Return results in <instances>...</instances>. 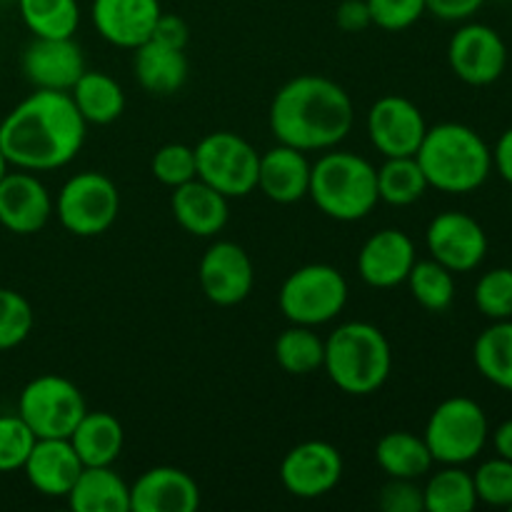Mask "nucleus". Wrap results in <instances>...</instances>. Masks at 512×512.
Instances as JSON below:
<instances>
[{
	"mask_svg": "<svg viewBox=\"0 0 512 512\" xmlns=\"http://www.w3.org/2000/svg\"><path fill=\"white\" fill-rule=\"evenodd\" d=\"M195 168L225 198H245L258 188L260 153L238 133L215 130L195 145Z\"/></svg>",
	"mask_w": 512,
	"mask_h": 512,
	"instance_id": "obj_9",
	"label": "nucleus"
},
{
	"mask_svg": "<svg viewBox=\"0 0 512 512\" xmlns=\"http://www.w3.org/2000/svg\"><path fill=\"white\" fill-rule=\"evenodd\" d=\"M478 503L490 508H512V460L490 458L473 473Z\"/></svg>",
	"mask_w": 512,
	"mask_h": 512,
	"instance_id": "obj_37",
	"label": "nucleus"
},
{
	"mask_svg": "<svg viewBox=\"0 0 512 512\" xmlns=\"http://www.w3.org/2000/svg\"><path fill=\"white\" fill-rule=\"evenodd\" d=\"M150 40H155V43L160 45H168V48L185 50V45H188L190 40V28L180 15L160 13L153 33H150Z\"/></svg>",
	"mask_w": 512,
	"mask_h": 512,
	"instance_id": "obj_42",
	"label": "nucleus"
},
{
	"mask_svg": "<svg viewBox=\"0 0 512 512\" xmlns=\"http://www.w3.org/2000/svg\"><path fill=\"white\" fill-rule=\"evenodd\" d=\"M355 108L343 85L323 75H298L275 93L270 130L278 143L303 153L330 150L348 138Z\"/></svg>",
	"mask_w": 512,
	"mask_h": 512,
	"instance_id": "obj_2",
	"label": "nucleus"
},
{
	"mask_svg": "<svg viewBox=\"0 0 512 512\" xmlns=\"http://www.w3.org/2000/svg\"><path fill=\"white\" fill-rule=\"evenodd\" d=\"M323 368L335 388L348 395L380 390L393 370V350L383 330L373 323H345L325 340Z\"/></svg>",
	"mask_w": 512,
	"mask_h": 512,
	"instance_id": "obj_4",
	"label": "nucleus"
},
{
	"mask_svg": "<svg viewBox=\"0 0 512 512\" xmlns=\"http://www.w3.org/2000/svg\"><path fill=\"white\" fill-rule=\"evenodd\" d=\"M310 170L313 163L303 150L278 143L260 155L258 190L273 203H298L310 190Z\"/></svg>",
	"mask_w": 512,
	"mask_h": 512,
	"instance_id": "obj_22",
	"label": "nucleus"
},
{
	"mask_svg": "<svg viewBox=\"0 0 512 512\" xmlns=\"http://www.w3.org/2000/svg\"><path fill=\"white\" fill-rule=\"evenodd\" d=\"M53 205L48 188L30 170L5 173L0 180V225L10 233H40L53 215Z\"/></svg>",
	"mask_w": 512,
	"mask_h": 512,
	"instance_id": "obj_17",
	"label": "nucleus"
},
{
	"mask_svg": "<svg viewBox=\"0 0 512 512\" xmlns=\"http://www.w3.org/2000/svg\"><path fill=\"white\" fill-rule=\"evenodd\" d=\"M493 448L498 458L512 460V420H505L493 430Z\"/></svg>",
	"mask_w": 512,
	"mask_h": 512,
	"instance_id": "obj_46",
	"label": "nucleus"
},
{
	"mask_svg": "<svg viewBox=\"0 0 512 512\" xmlns=\"http://www.w3.org/2000/svg\"><path fill=\"white\" fill-rule=\"evenodd\" d=\"M483 5L485 0H425V10H430L435 18L448 20V23L470 20Z\"/></svg>",
	"mask_w": 512,
	"mask_h": 512,
	"instance_id": "obj_43",
	"label": "nucleus"
},
{
	"mask_svg": "<svg viewBox=\"0 0 512 512\" xmlns=\"http://www.w3.org/2000/svg\"><path fill=\"white\" fill-rule=\"evenodd\" d=\"M85 58L73 38H35L23 50V73L35 90L70 93L85 73Z\"/></svg>",
	"mask_w": 512,
	"mask_h": 512,
	"instance_id": "obj_16",
	"label": "nucleus"
},
{
	"mask_svg": "<svg viewBox=\"0 0 512 512\" xmlns=\"http://www.w3.org/2000/svg\"><path fill=\"white\" fill-rule=\"evenodd\" d=\"M35 325V313L25 295L0 288V353L23 343Z\"/></svg>",
	"mask_w": 512,
	"mask_h": 512,
	"instance_id": "obj_36",
	"label": "nucleus"
},
{
	"mask_svg": "<svg viewBox=\"0 0 512 512\" xmlns=\"http://www.w3.org/2000/svg\"><path fill=\"white\" fill-rule=\"evenodd\" d=\"M340 478H343V455L325 440L295 445L280 463V483L295 498H323L338 488Z\"/></svg>",
	"mask_w": 512,
	"mask_h": 512,
	"instance_id": "obj_13",
	"label": "nucleus"
},
{
	"mask_svg": "<svg viewBox=\"0 0 512 512\" xmlns=\"http://www.w3.org/2000/svg\"><path fill=\"white\" fill-rule=\"evenodd\" d=\"M83 468L68 438H38L23 465L28 483L45 498H68Z\"/></svg>",
	"mask_w": 512,
	"mask_h": 512,
	"instance_id": "obj_21",
	"label": "nucleus"
},
{
	"mask_svg": "<svg viewBox=\"0 0 512 512\" xmlns=\"http://www.w3.org/2000/svg\"><path fill=\"white\" fill-rule=\"evenodd\" d=\"M315 208L340 223H353L373 213L380 203L378 168L363 155L333 150L320 155L310 170V190Z\"/></svg>",
	"mask_w": 512,
	"mask_h": 512,
	"instance_id": "obj_5",
	"label": "nucleus"
},
{
	"mask_svg": "<svg viewBox=\"0 0 512 512\" xmlns=\"http://www.w3.org/2000/svg\"><path fill=\"white\" fill-rule=\"evenodd\" d=\"M68 440L85 468H100V465H113L118 460L125 433L115 415L105 413V410H85Z\"/></svg>",
	"mask_w": 512,
	"mask_h": 512,
	"instance_id": "obj_24",
	"label": "nucleus"
},
{
	"mask_svg": "<svg viewBox=\"0 0 512 512\" xmlns=\"http://www.w3.org/2000/svg\"><path fill=\"white\" fill-rule=\"evenodd\" d=\"M493 168L498 170L500 178H503L505 183L512 185V125L500 135L498 143H495Z\"/></svg>",
	"mask_w": 512,
	"mask_h": 512,
	"instance_id": "obj_45",
	"label": "nucleus"
},
{
	"mask_svg": "<svg viewBox=\"0 0 512 512\" xmlns=\"http://www.w3.org/2000/svg\"><path fill=\"white\" fill-rule=\"evenodd\" d=\"M35 440V433L18 413L0 415V473L23 470Z\"/></svg>",
	"mask_w": 512,
	"mask_h": 512,
	"instance_id": "obj_38",
	"label": "nucleus"
},
{
	"mask_svg": "<svg viewBox=\"0 0 512 512\" xmlns=\"http://www.w3.org/2000/svg\"><path fill=\"white\" fill-rule=\"evenodd\" d=\"M378 505L385 512H425L423 488L418 480L390 478L380 490Z\"/></svg>",
	"mask_w": 512,
	"mask_h": 512,
	"instance_id": "obj_41",
	"label": "nucleus"
},
{
	"mask_svg": "<svg viewBox=\"0 0 512 512\" xmlns=\"http://www.w3.org/2000/svg\"><path fill=\"white\" fill-rule=\"evenodd\" d=\"M75 108L90 125H110L123 115L125 93L115 78L103 70H85L70 88Z\"/></svg>",
	"mask_w": 512,
	"mask_h": 512,
	"instance_id": "obj_27",
	"label": "nucleus"
},
{
	"mask_svg": "<svg viewBox=\"0 0 512 512\" xmlns=\"http://www.w3.org/2000/svg\"><path fill=\"white\" fill-rule=\"evenodd\" d=\"M325 340L308 325H290L275 340V360L290 375H308L323 368Z\"/></svg>",
	"mask_w": 512,
	"mask_h": 512,
	"instance_id": "obj_33",
	"label": "nucleus"
},
{
	"mask_svg": "<svg viewBox=\"0 0 512 512\" xmlns=\"http://www.w3.org/2000/svg\"><path fill=\"white\" fill-rule=\"evenodd\" d=\"M425 130V115L413 100L403 95H385L375 100L368 113V138L385 158L418 153Z\"/></svg>",
	"mask_w": 512,
	"mask_h": 512,
	"instance_id": "obj_14",
	"label": "nucleus"
},
{
	"mask_svg": "<svg viewBox=\"0 0 512 512\" xmlns=\"http://www.w3.org/2000/svg\"><path fill=\"white\" fill-rule=\"evenodd\" d=\"M410 293L430 313H443L455 300V273L438 260H415L408 280Z\"/></svg>",
	"mask_w": 512,
	"mask_h": 512,
	"instance_id": "obj_34",
	"label": "nucleus"
},
{
	"mask_svg": "<svg viewBox=\"0 0 512 512\" xmlns=\"http://www.w3.org/2000/svg\"><path fill=\"white\" fill-rule=\"evenodd\" d=\"M35 38H73L80 23L78 0H15Z\"/></svg>",
	"mask_w": 512,
	"mask_h": 512,
	"instance_id": "obj_32",
	"label": "nucleus"
},
{
	"mask_svg": "<svg viewBox=\"0 0 512 512\" xmlns=\"http://www.w3.org/2000/svg\"><path fill=\"white\" fill-rule=\"evenodd\" d=\"M368 8L373 25L398 33L423 18L425 0H368Z\"/></svg>",
	"mask_w": 512,
	"mask_h": 512,
	"instance_id": "obj_40",
	"label": "nucleus"
},
{
	"mask_svg": "<svg viewBox=\"0 0 512 512\" xmlns=\"http://www.w3.org/2000/svg\"><path fill=\"white\" fill-rule=\"evenodd\" d=\"M510 268H512V263H510Z\"/></svg>",
	"mask_w": 512,
	"mask_h": 512,
	"instance_id": "obj_49",
	"label": "nucleus"
},
{
	"mask_svg": "<svg viewBox=\"0 0 512 512\" xmlns=\"http://www.w3.org/2000/svg\"><path fill=\"white\" fill-rule=\"evenodd\" d=\"M200 288L210 303L220 308L243 303L255 283V268L245 248L230 240H218L205 250L198 268Z\"/></svg>",
	"mask_w": 512,
	"mask_h": 512,
	"instance_id": "obj_15",
	"label": "nucleus"
},
{
	"mask_svg": "<svg viewBox=\"0 0 512 512\" xmlns=\"http://www.w3.org/2000/svg\"><path fill=\"white\" fill-rule=\"evenodd\" d=\"M375 460L388 478L405 480H420L430 473L435 463L425 440L408 430L383 435L375 445Z\"/></svg>",
	"mask_w": 512,
	"mask_h": 512,
	"instance_id": "obj_28",
	"label": "nucleus"
},
{
	"mask_svg": "<svg viewBox=\"0 0 512 512\" xmlns=\"http://www.w3.org/2000/svg\"><path fill=\"white\" fill-rule=\"evenodd\" d=\"M170 208L175 223L198 238H213L228 225V198L200 178L173 188Z\"/></svg>",
	"mask_w": 512,
	"mask_h": 512,
	"instance_id": "obj_23",
	"label": "nucleus"
},
{
	"mask_svg": "<svg viewBox=\"0 0 512 512\" xmlns=\"http://www.w3.org/2000/svg\"><path fill=\"white\" fill-rule=\"evenodd\" d=\"M425 245L430 258L453 273H470L488 255V233L468 213L445 210L430 220L425 230Z\"/></svg>",
	"mask_w": 512,
	"mask_h": 512,
	"instance_id": "obj_12",
	"label": "nucleus"
},
{
	"mask_svg": "<svg viewBox=\"0 0 512 512\" xmlns=\"http://www.w3.org/2000/svg\"><path fill=\"white\" fill-rule=\"evenodd\" d=\"M510 510H512V508H510Z\"/></svg>",
	"mask_w": 512,
	"mask_h": 512,
	"instance_id": "obj_51",
	"label": "nucleus"
},
{
	"mask_svg": "<svg viewBox=\"0 0 512 512\" xmlns=\"http://www.w3.org/2000/svg\"><path fill=\"white\" fill-rule=\"evenodd\" d=\"M5 173H8V160H5L3 150H0V180H3Z\"/></svg>",
	"mask_w": 512,
	"mask_h": 512,
	"instance_id": "obj_47",
	"label": "nucleus"
},
{
	"mask_svg": "<svg viewBox=\"0 0 512 512\" xmlns=\"http://www.w3.org/2000/svg\"><path fill=\"white\" fill-rule=\"evenodd\" d=\"M3 3H15V0H3Z\"/></svg>",
	"mask_w": 512,
	"mask_h": 512,
	"instance_id": "obj_48",
	"label": "nucleus"
},
{
	"mask_svg": "<svg viewBox=\"0 0 512 512\" xmlns=\"http://www.w3.org/2000/svg\"><path fill=\"white\" fill-rule=\"evenodd\" d=\"M348 303V280L338 268L325 263L303 265L285 278L278 305L293 325L330 323L343 313Z\"/></svg>",
	"mask_w": 512,
	"mask_h": 512,
	"instance_id": "obj_7",
	"label": "nucleus"
},
{
	"mask_svg": "<svg viewBox=\"0 0 512 512\" xmlns=\"http://www.w3.org/2000/svg\"><path fill=\"white\" fill-rule=\"evenodd\" d=\"M75 512H130V485L110 465L83 468L68 493Z\"/></svg>",
	"mask_w": 512,
	"mask_h": 512,
	"instance_id": "obj_26",
	"label": "nucleus"
},
{
	"mask_svg": "<svg viewBox=\"0 0 512 512\" xmlns=\"http://www.w3.org/2000/svg\"><path fill=\"white\" fill-rule=\"evenodd\" d=\"M475 308L488 320L512 318V268H493L475 285Z\"/></svg>",
	"mask_w": 512,
	"mask_h": 512,
	"instance_id": "obj_35",
	"label": "nucleus"
},
{
	"mask_svg": "<svg viewBox=\"0 0 512 512\" xmlns=\"http://www.w3.org/2000/svg\"><path fill=\"white\" fill-rule=\"evenodd\" d=\"M133 70L143 90L153 95H173L188 80V58L185 50L145 40L135 48Z\"/></svg>",
	"mask_w": 512,
	"mask_h": 512,
	"instance_id": "obj_25",
	"label": "nucleus"
},
{
	"mask_svg": "<svg viewBox=\"0 0 512 512\" xmlns=\"http://www.w3.org/2000/svg\"><path fill=\"white\" fill-rule=\"evenodd\" d=\"M198 508V483L173 465L145 470L130 485V512H195Z\"/></svg>",
	"mask_w": 512,
	"mask_h": 512,
	"instance_id": "obj_19",
	"label": "nucleus"
},
{
	"mask_svg": "<svg viewBox=\"0 0 512 512\" xmlns=\"http://www.w3.org/2000/svg\"><path fill=\"white\" fill-rule=\"evenodd\" d=\"M88 123L70 93L35 90L0 123V150L8 165L43 173L68 165L85 143Z\"/></svg>",
	"mask_w": 512,
	"mask_h": 512,
	"instance_id": "obj_1",
	"label": "nucleus"
},
{
	"mask_svg": "<svg viewBox=\"0 0 512 512\" xmlns=\"http://www.w3.org/2000/svg\"><path fill=\"white\" fill-rule=\"evenodd\" d=\"M473 363L490 385L512 393V318L493 320L473 345Z\"/></svg>",
	"mask_w": 512,
	"mask_h": 512,
	"instance_id": "obj_29",
	"label": "nucleus"
},
{
	"mask_svg": "<svg viewBox=\"0 0 512 512\" xmlns=\"http://www.w3.org/2000/svg\"><path fill=\"white\" fill-rule=\"evenodd\" d=\"M423 440L435 463L465 465L488 445V415L473 398H448L430 413Z\"/></svg>",
	"mask_w": 512,
	"mask_h": 512,
	"instance_id": "obj_6",
	"label": "nucleus"
},
{
	"mask_svg": "<svg viewBox=\"0 0 512 512\" xmlns=\"http://www.w3.org/2000/svg\"><path fill=\"white\" fill-rule=\"evenodd\" d=\"M448 63L455 78L483 88L503 78L508 68V45L503 35L485 23H465L448 43Z\"/></svg>",
	"mask_w": 512,
	"mask_h": 512,
	"instance_id": "obj_11",
	"label": "nucleus"
},
{
	"mask_svg": "<svg viewBox=\"0 0 512 512\" xmlns=\"http://www.w3.org/2000/svg\"><path fill=\"white\" fill-rule=\"evenodd\" d=\"M510 3H512V0H510Z\"/></svg>",
	"mask_w": 512,
	"mask_h": 512,
	"instance_id": "obj_50",
	"label": "nucleus"
},
{
	"mask_svg": "<svg viewBox=\"0 0 512 512\" xmlns=\"http://www.w3.org/2000/svg\"><path fill=\"white\" fill-rule=\"evenodd\" d=\"M428 178L420 168L415 155H400V158H385L378 168V195L383 203L405 208L418 203L428 190Z\"/></svg>",
	"mask_w": 512,
	"mask_h": 512,
	"instance_id": "obj_31",
	"label": "nucleus"
},
{
	"mask_svg": "<svg viewBox=\"0 0 512 512\" xmlns=\"http://www.w3.org/2000/svg\"><path fill=\"white\" fill-rule=\"evenodd\" d=\"M155 180L168 188H180V185L190 183L198 178V168H195V148L185 143H168L158 148L150 163Z\"/></svg>",
	"mask_w": 512,
	"mask_h": 512,
	"instance_id": "obj_39",
	"label": "nucleus"
},
{
	"mask_svg": "<svg viewBox=\"0 0 512 512\" xmlns=\"http://www.w3.org/2000/svg\"><path fill=\"white\" fill-rule=\"evenodd\" d=\"M415 158L430 188L450 195L475 193L493 173V148L463 123H438L425 130Z\"/></svg>",
	"mask_w": 512,
	"mask_h": 512,
	"instance_id": "obj_3",
	"label": "nucleus"
},
{
	"mask_svg": "<svg viewBox=\"0 0 512 512\" xmlns=\"http://www.w3.org/2000/svg\"><path fill=\"white\" fill-rule=\"evenodd\" d=\"M160 13V0H93L90 8L100 38L130 50L150 40Z\"/></svg>",
	"mask_w": 512,
	"mask_h": 512,
	"instance_id": "obj_20",
	"label": "nucleus"
},
{
	"mask_svg": "<svg viewBox=\"0 0 512 512\" xmlns=\"http://www.w3.org/2000/svg\"><path fill=\"white\" fill-rule=\"evenodd\" d=\"M425 512H473L478 505L473 473L463 465H443L423 488Z\"/></svg>",
	"mask_w": 512,
	"mask_h": 512,
	"instance_id": "obj_30",
	"label": "nucleus"
},
{
	"mask_svg": "<svg viewBox=\"0 0 512 512\" xmlns=\"http://www.w3.org/2000/svg\"><path fill=\"white\" fill-rule=\"evenodd\" d=\"M335 23L345 33H360V30L370 28L373 18H370L368 0H343L335 10Z\"/></svg>",
	"mask_w": 512,
	"mask_h": 512,
	"instance_id": "obj_44",
	"label": "nucleus"
},
{
	"mask_svg": "<svg viewBox=\"0 0 512 512\" xmlns=\"http://www.w3.org/2000/svg\"><path fill=\"white\" fill-rule=\"evenodd\" d=\"M415 245L398 228H383L370 235L358 253V273L370 288H395L405 283L415 265Z\"/></svg>",
	"mask_w": 512,
	"mask_h": 512,
	"instance_id": "obj_18",
	"label": "nucleus"
},
{
	"mask_svg": "<svg viewBox=\"0 0 512 512\" xmlns=\"http://www.w3.org/2000/svg\"><path fill=\"white\" fill-rule=\"evenodd\" d=\"M83 393L63 375H38L18 398V415L35 438H70L85 415Z\"/></svg>",
	"mask_w": 512,
	"mask_h": 512,
	"instance_id": "obj_10",
	"label": "nucleus"
},
{
	"mask_svg": "<svg viewBox=\"0 0 512 512\" xmlns=\"http://www.w3.org/2000/svg\"><path fill=\"white\" fill-rule=\"evenodd\" d=\"M53 210L68 233L78 238H95L118 218L120 193L105 173L83 170L65 180Z\"/></svg>",
	"mask_w": 512,
	"mask_h": 512,
	"instance_id": "obj_8",
	"label": "nucleus"
}]
</instances>
